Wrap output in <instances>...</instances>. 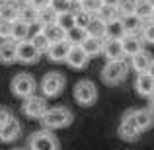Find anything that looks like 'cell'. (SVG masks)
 I'll return each instance as SVG.
<instances>
[{
    "instance_id": "cell-33",
    "label": "cell",
    "mask_w": 154,
    "mask_h": 150,
    "mask_svg": "<svg viewBox=\"0 0 154 150\" xmlns=\"http://www.w3.org/2000/svg\"><path fill=\"white\" fill-rule=\"evenodd\" d=\"M18 14H20V6H18V4H12V2H8L6 6H4L2 14H0V20H6V22L14 23L16 20H18Z\"/></svg>"
},
{
    "instance_id": "cell-42",
    "label": "cell",
    "mask_w": 154,
    "mask_h": 150,
    "mask_svg": "<svg viewBox=\"0 0 154 150\" xmlns=\"http://www.w3.org/2000/svg\"><path fill=\"white\" fill-rule=\"evenodd\" d=\"M102 2L105 4V6H117V2H119V0H102Z\"/></svg>"
},
{
    "instance_id": "cell-28",
    "label": "cell",
    "mask_w": 154,
    "mask_h": 150,
    "mask_svg": "<svg viewBox=\"0 0 154 150\" xmlns=\"http://www.w3.org/2000/svg\"><path fill=\"white\" fill-rule=\"evenodd\" d=\"M18 20L26 22L27 26H33V23H37V10H35V8H31L29 4H23V6H20Z\"/></svg>"
},
{
    "instance_id": "cell-11",
    "label": "cell",
    "mask_w": 154,
    "mask_h": 150,
    "mask_svg": "<svg viewBox=\"0 0 154 150\" xmlns=\"http://www.w3.org/2000/svg\"><path fill=\"white\" fill-rule=\"evenodd\" d=\"M88 60H90V57L84 53L82 47H80V45H74V47H70V51H68L66 60H64V63H66L70 68L82 70V68H86V66H88Z\"/></svg>"
},
{
    "instance_id": "cell-9",
    "label": "cell",
    "mask_w": 154,
    "mask_h": 150,
    "mask_svg": "<svg viewBox=\"0 0 154 150\" xmlns=\"http://www.w3.org/2000/svg\"><path fill=\"white\" fill-rule=\"evenodd\" d=\"M41 57V53L37 51V47L31 43V39L27 41H20L16 47V60L22 64H35Z\"/></svg>"
},
{
    "instance_id": "cell-17",
    "label": "cell",
    "mask_w": 154,
    "mask_h": 150,
    "mask_svg": "<svg viewBox=\"0 0 154 150\" xmlns=\"http://www.w3.org/2000/svg\"><path fill=\"white\" fill-rule=\"evenodd\" d=\"M102 55L107 60H123L125 53H123V45H121V41H117V39H105Z\"/></svg>"
},
{
    "instance_id": "cell-34",
    "label": "cell",
    "mask_w": 154,
    "mask_h": 150,
    "mask_svg": "<svg viewBox=\"0 0 154 150\" xmlns=\"http://www.w3.org/2000/svg\"><path fill=\"white\" fill-rule=\"evenodd\" d=\"M137 2H139V0H119V2H117V12H119L121 18H123V16H133L135 14Z\"/></svg>"
},
{
    "instance_id": "cell-2",
    "label": "cell",
    "mask_w": 154,
    "mask_h": 150,
    "mask_svg": "<svg viewBox=\"0 0 154 150\" xmlns=\"http://www.w3.org/2000/svg\"><path fill=\"white\" fill-rule=\"evenodd\" d=\"M129 63L127 60H107L105 66L100 72V78L107 86H119L121 82H125V78L129 76Z\"/></svg>"
},
{
    "instance_id": "cell-31",
    "label": "cell",
    "mask_w": 154,
    "mask_h": 150,
    "mask_svg": "<svg viewBox=\"0 0 154 150\" xmlns=\"http://www.w3.org/2000/svg\"><path fill=\"white\" fill-rule=\"evenodd\" d=\"M96 18H100L103 23H107V22H111V20H117V18H121L119 16V12H117V6H102V10L96 14Z\"/></svg>"
},
{
    "instance_id": "cell-22",
    "label": "cell",
    "mask_w": 154,
    "mask_h": 150,
    "mask_svg": "<svg viewBox=\"0 0 154 150\" xmlns=\"http://www.w3.org/2000/svg\"><path fill=\"white\" fill-rule=\"evenodd\" d=\"M57 12L51 8V4L47 8H43V10H39L37 12V23L35 26H39V27H47V26H53V23H57Z\"/></svg>"
},
{
    "instance_id": "cell-38",
    "label": "cell",
    "mask_w": 154,
    "mask_h": 150,
    "mask_svg": "<svg viewBox=\"0 0 154 150\" xmlns=\"http://www.w3.org/2000/svg\"><path fill=\"white\" fill-rule=\"evenodd\" d=\"M14 119V111H12L10 107H6V105H0V127L2 125H6L8 121Z\"/></svg>"
},
{
    "instance_id": "cell-19",
    "label": "cell",
    "mask_w": 154,
    "mask_h": 150,
    "mask_svg": "<svg viewBox=\"0 0 154 150\" xmlns=\"http://www.w3.org/2000/svg\"><path fill=\"white\" fill-rule=\"evenodd\" d=\"M29 33H31V26H27L26 22H22V20H16L14 23H12V41L20 43V41H27L29 39Z\"/></svg>"
},
{
    "instance_id": "cell-44",
    "label": "cell",
    "mask_w": 154,
    "mask_h": 150,
    "mask_svg": "<svg viewBox=\"0 0 154 150\" xmlns=\"http://www.w3.org/2000/svg\"><path fill=\"white\" fill-rule=\"evenodd\" d=\"M66 2H68V4H70V6H76V4H78V2H80V0H66Z\"/></svg>"
},
{
    "instance_id": "cell-47",
    "label": "cell",
    "mask_w": 154,
    "mask_h": 150,
    "mask_svg": "<svg viewBox=\"0 0 154 150\" xmlns=\"http://www.w3.org/2000/svg\"><path fill=\"white\" fill-rule=\"evenodd\" d=\"M150 20L154 22V8H152V14H150Z\"/></svg>"
},
{
    "instance_id": "cell-37",
    "label": "cell",
    "mask_w": 154,
    "mask_h": 150,
    "mask_svg": "<svg viewBox=\"0 0 154 150\" xmlns=\"http://www.w3.org/2000/svg\"><path fill=\"white\" fill-rule=\"evenodd\" d=\"M12 37V23L6 20H0V41Z\"/></svg>"
},
{
    "instance_id": "cell-8",
    "label": "cell",
    "mask_w": 154,
    "mask_h": 150,
    "mask_svg": "<svg viewBox=\"0 0 154 150\" xmlns=\"http://www.w3.org/2000/svg\"><path fill=\"white\" fill-rule=\"evenodd\" d=\"M47 109H49L47 98L43 96H31V98H26L22 103V113L29 119H41Z\"/></svg>"
},
{
    "instance_id": "cell-45",
    "label": "cell",
    "mask_w": 154,
    "mask_h": 150,
    "mask_svg": "<svg viewBox=\"0 0 154 150\" xmlns=\"http://www.w3.org/2000/svg\"><path fill=\"white\" fill-rule=\"evenodd\" d=\"M148 72H150V74L154 76V63H152V66H150V70H148Z\"/></svg>"
},
{
    "instance_id": "cell-35",
    "label": "cell",
    "mask_w": 154,
    "mask_h": 150,
    "mask_svg": "<svg viewBox=\"0 0 154 150\" xmlns=\"http://www.w3.org/2000/svg\"><path fill=\"white\" fill-rule=\"evenodd\" d=\"M140 37H143L144 43H148V45H154V22H152V20H148V22L143 23Z\"/></svg>"
},
{
    "instance_id": "cell-7",
    "label": "cell",
    "mask_w": 154,
    "mask_h": 150,
    "mask_svg": "<svg viewBox=\"0 0 154 150\" xmlns=\"http://www.w3.org/2000/svg\"><path fill=\"white\" fill-rule=\"evenodd\" d=\"M29 150H60V142L53 135V131L43 129V131H37V133L31 135Z\"/></svg>"
},
{
    "instance_id": "cell-24",
    "label": "cell",
    "mask_w": 154,
    "mask_h": 150,
    "mask_svg": "<svg viewBox=\"0 0 154 150\" xmlns=\"http://www.w3.org/2000/svg\"><path fill=\"white\" fill-rule=\"evenodd\" d=\"M86 39H88L86 29H82V27L76 26V27H72V29L66 31V37H64V41H66L70 47H74V45H82Z\"/></svg>"
},
{
    "instance_id": "cell-23",
    "label": "cell",
    "mask_w": 154,
    "mask_h": 150,
    "mask_svg": "<svg viewBox=\"0 0 154 150\" xmlns=\"http://www.w3.org/2000/svg\"><path fill=\"white\" fill-rule=\"evenodd\" d=\"M86 33H88V37H100V39H105V23H103L100 18L92 16L90 23L86 26Z\"/></svg>"
},
{
    "instance_id": "cell-49",
    "label": "cell",
    "mask_w": 154,
    "mask_h": 150,
    "mask_svg": "<svg viewBox=\"0 0 154 150\" xmlns=\"http://www.w3.org/2000/svg\"><path fill=\"white\" fill-rule=\"evenodd\" d=\"M14 150H20V148H14Z\"/></svg>"
},
{
    "instance_id": "cell-5",
    "label": "cell",
    "mask_w": 154,
    "mask_h": 150,
    "mask_svg": "<svg viewBox=\"0 0 154 150\" xmlns=\"http://www.w3.org/2000/svg\"><path fill=\"white\" fill-rule=\"evenodd\" d=\"M64 86H66V78L59 70L45 72L41 82H39V90H41L43 98H57V96H60Z\"/></svg>"
},
{
    "instance_id": "cell-46",
    "label": "cell",
    "mask_w": 154,
    "mask_h": 150,
    "mask_svg": "<svg viewBox=\"0 0 154 150\" xmlns=\"http://www.w3.org/2000/svg\"><path fill=\"white\" fill-rule=\"evenodd\" d=\"M146 2H148V4H150V6L154 8V0H146Z\"/></svg>"
},
{
    "instance_id": "cell-15",
    "label": "cell",
    "mask_w": 154,
    "mask_h": 150,
    "mask_svg": "<svg viewBox=\"0 0 154 150\" xmlns=\"http://www.w3.org/2000/svg\"><path fill=\"white\" fill-rule=\"evenodd\" d=\"M133 119H135V123H137V127H139L140 133H144V131H148V129L154 127V113L148 107L133 109Z\"/></svg>"
},
{
    "instance_id": "cell-26",
    "label": "cell",
    "mask_w": 154,
    "mask_h": 150,
    "mask_svg": "<svg viewBox=\"0 0 154 150\" xmlns=\"http://www.w3.org/2000/svg\"><path fill=\"white\" fill-rule=\"evenodd\" d=\"M121 22H123V27H125V33H140V29H143V20H139L135 14L133 16H123L121 18Z\"/></svg>"
},
{
    "instance_id": "cell-27",
    "label": "cell",
    "mask_w": 154,
    "mask_h": 150,
    "mask_svg": "<svg viewBox=\"0 0 154 150\" xmlns=\"http://www.w3.org/2000/svg\"><path fill=\"white\" fill-rule=\"evenodd\" d=\"M57 26L63 27L64 31L72 29V27H76V16L72 10H66V12H60L59 16H57Z\"/></svg>"
},
{
    "instance_id": "cell-36",
    "label": "cell",
    "mask_w": 154,
    "mask_h": 150,
    "mask_svg": "<svg viewBox=\"0 0 154 150\" xmlns=\"http://www.w3.org/2000/svg\"><path fill=\"white\" fill-rule=\"evenodd\" d=\"M74 16H76V26L82 27V29H86V26L90 23L92 16H90V14H86V12H82V10H76V12H74Z\"/></svg>"
},
{
    "instance_id": "cell-48",
    "label": "cell",
    "mask_w": 154,
    "mask_h": 150,
    "mask_svg": "<svg viewBox=\"0 0 154 150\" xmlns=\"http://www.w3.org/2000/svg\"><path fill=\"white\" fill-rule=\"evenodd\" d=\"M22 2H27V0H22Z\"/></svg>"
},
{
    "instance_id": "cell-39",
    "label": "cell",
    "mask_w": 154,
    "mask_h": 150,
    "mask_svg": "<svg viewBox=\"0 0 154 150\" xmlns=\"http://www.w3.org/2000/svg\"><path fill=\"white\" fill-rule=\"evenodd\" d=\"M51 8L57 12V14H60V12L70 10V4H68L66 0H51Z\"/></svg>"
},
{
    "instance_id": "cell-16",
    "label": "cell",
    "mask_w": 154,
    "mask_h": 150,
    "mask_svg": "<svg viewBox=\"0 0 154 150\" xmlns=\"http://www.w3.org/2000/svg\"><path fill=\"white\" fill-rule=\"evenodd\" d=\"M68 51H70V45H68L66 41H59V43H51L45 55L51 63H64Z\"/></svg>"
},
{
    "instance_id": "cell-20",
    "label": "cell",
    "mask_w": 154,
    "mask_h": 150,
    "mask_svg": "<svg viewBox=\"0 0 154 150\" xmlns=\"http://www.w3.org/2000/svg\"><path fill=\"white\" fill-rule=\"evenodd\" d=\"M125 35L127 33H125V27H123L121 18L111 20V22L105 23V39H117V41H121Z\"/></svg>"
},
{
    "instance_id": "cell-43",
    "label": "cell",
    "mask_w": 154,
    "mask_h": 150,
    "mask_svg": "<svg viewBox=\"0 0 154 150\" xmlns=\"http://www.w3.org/2000/svg\"><path fill=\"white\" fill-rule=\"evenodd\" d=\"M8 4V0H0V14H2V10H4V6Z\"/></svg>"
},
{
    "instance_id": "cell-21",
    "label": "cell",
    "mask_w": 154,
    "mask_h": 150,
    "mask_svg": "<svg viewBox=\"0 0 154 150\" xmlns=\"http://www.w3.org/2000/svg\"><path fill=\"white\" fill-rule=\"evenodd\" d=\"M103 41H105V39H100V37H88L80 47H82L84 53H86V55L92 59V57L102 55V51H103Z\"/></svg>"
},
{
    "instance_id": "cell-12",
    "label": "cell",
    "mask_w": 154,
    "mask_h": 150,
    "mask_svg": "<svg viewBox=\"0 0 154 150\" xmlns=\"http://www.w3.org/2000/svg\"><path fill=\"white\" fill-rule=\"evenodd\" d=\"M121 45H123L125 57H129V59L144 49V41H143V37H140V33H127L121 39Z\"/></svg>"
},
{
    "instance_id": "cell-30",
    "label": "cell",
    "mask_w": 154,
    "mask_h": 150,
    "mask_svg": "<svg viewBox=\"0 0 154 150\" xmlns=\"http://www.w3.org/2000/svg\"><path fill=\"white\" fill-rule=\"evenodd\" d=\"M31 43H33V45L37 47V51L41 53V55H45L47 49H49V45H51V43H49V39L45 37V33L41 31V27H39V29L33 33V37H31Z\"/></svg>"
},
{
    "instance_id": "cell-40",
    "label": "cell",
    "mask_w": 154,
    "mask_h": 150,
    "mask_svg": "<svg viewBox=\"0 0 154 150\" xmlns=\"http://www.w3.org/2000/svg\"><path fill=\"white\" fill-rule=\"evenodd\" d=\"M26 4H29V6L31 8H35V10H43V8H47V6H49V4H51V0H27V2Z\"/></svg>"
},
{
    "instance_id": "cell-4",
    "label": "cell",
    "mask_w": 154,
    "mask_h": 150,
    "mask_svg": "<svg viewBox=\"0 0 154 150\" xmlns=\"http://www.w3.org/2000/svg\"><path fill=\"white\" fill-rule=\"evenodd\" d=\"M35 90H37V82L29 72H18L10 80V92L14 98L20 99L31 98V96H35Z\"/></svg>"
},
{
    "instance_id": "cell-29",
    "label": "cell",
    "mask_w": 154,
    "mask_h": 150,
    "mask_svg": "<svg viewBox=\"0 0 154 150\" xmlns=\"http://www.w3.org/2000/svg\"><path fill=\"white\" fill-rule=\"evenodd\" d=\"M102 6H103L102 0H80L78 2V10L86 12V14H90V16H96L102 10Z\"/></svg>"
},
{
    "instance_id": "cell-32",
    "label": "cell",
    "mask_w": 154,
    "mask_h": 150,
    "mask_svg": "<svg viewBox=\"0 0 154 150\" xmlns=\"http://www.w3.org/2000/svg\"><path fill=\"white\" fill-rule=\"evenodd\" d=\"M150 14H152V6L146 2V0H139L137 2V8H135V16L143 22H148L150 20Z\"/></svg>"
},
{
    "instance_id": "cell-3",
    "label": "cell",
    "mask_w": 154,
    "mask_h": 150,
    "mask_svg": "<svg viewBox=\"0 0 154 150\" xmlns=\"http://www.w3.org/2000/svg\"><path fill=\"white\" fill-rule=\"evenodd\" d=\"M98 96H100L98 86L88 78L78 80L74 84V88H72V98H74V101L80 107H92L98 101Z\"/></svg>"
},
{
    "instance_id": "cell-13",
    "label": "cell",
    "mask_w": 154,
    "mask_h": 150,
    "mask_svg": "<svg viewBox=\"0 0 154 150\" xmlns=\"http://www.w3.org/2000/svg\"><path fill=\"white\" fill-rule=\"evenodd\" d=\"M135 90L140 98H150L154 94V76L150 72H143V74H137L135 80Z\"/></svg>"
},
{
    "instance_id": "cell-10",
    "label": "cell",
    "mask_w": 154,
    "mask_h": 150,
    "mask_svg": "<svg viewBox=\"0 0 154 150\" xmlns=\"http://www.w3.org/2000/svg\"><path fill=\"white\" fill-rule=\"evenodd\" d=\"M152 63H154V55H152L150 51L143 49V51L137 53V55L131 57V63H129V66H131L133 70L137 72V74H143V72H148V70H150Z\"/></svg>"
},
{
    "instance_id": "cell-41",
    "label": "cell",
    "mask_w": 154,
    "mask_h": 150,
    "mask_svg": "<svg viewBox=\"0 0 154 150\" xmlns=\"http://www.w3.org/2000/svg\"><path fill=\"white\" fill-rule=\"evenodd\" d=\"M146 99H148V109H150V111L154 113V94L150 96V98H146Z\"/></svg>"
},
{
    "instance_id": "cell-1",
    "label": "cell",
    "mask_w": 154,
    "mask_h": 150,
    "mask_svg": "<svg viewBox=\"0 0 154 150\" xmlns=\"http://www.w3.org/2000/svg\"><path fill=\"white\" fill-rule=\"evenodd\" d=\"M41 125L47 131H59V129H66L74 121V113L64 105H57V107H49L45 115L41 117Z\"/></svg>"
},
{
    "instance_id": "cell-25",
    "label": "cell",
    "mask_w": 154,
    "mask_h": 150,
    "mask_svg": "<svg viewBox=\"0 0 154 150\" xmlns=\"http://www.w3.org/2000/svg\"><path fill=\"white\" fill-rule=\"evenodd\" d=\"M41 31L45 33V37L49 39V43L64 41V37H66V31H64L63 27H59L57 23H53V26H47V27H41Z\"/></svg>"
},
{
    "instance_id": "cell-14",
    "label": "cell",
    "mask_w": 154,
    "mask_h": 150,
    "mask_svg": "<svg viewBox=\"0 0 154 150\" xmlns=\"http://www.w3.org/2000/svg\"><path fill=\"white\" fill-rule=\"evenodd\" d=\"M20 136H22V125L16 117L0 127V142H14Z\"/></svg>"
},
{
    "instance_id": "cell-18",
    "label": "cell",
    "mask_w": 154,
    "mask_h": 150,
    "mask_svg": "<svg viewBox=\"0 0 154 150\" xmlns=\"http://www.w3.org/2000/svg\"><path fill=\"white\" fill-rule=\"evenodd\" d=\"M16 47H18V43L12 41V39L0 41V64L10 66V64L18 63V60H16Z\"/></svg>"
},
{
    "instance_id": "cell-6",
    "label": "cell",
    "mask_w": 154,
    "mask_h": 150,
    "mask_svg": "<svg viewBox=\"0 0 154 150\" xmlns=\"http://www.w3.org/2000/svg\"><path fill=\"white\" fill-rule=\"evenodd\" d=\"M117 135H119L121 140H127V142H135L143 135L139 131V127H137L135 119H133V109H127L123 113V117L119 121V127H117Z\"/></svg>"
}]
</instances>
